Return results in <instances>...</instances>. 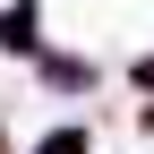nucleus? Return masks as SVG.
Wrapping results in <instances>:
<instances>
[{
	"mask_svg": "<svg viewBox=\"0 0 154 154\" xmlns=\"http://www.w3.org/2000/svg\"><path fill=\"white\" fill-rule=\"evenodd\" d=\"M34 77H43L51 94H94V86H103V69H94L86 51H60V43H43V51H34Z\"/></svg>",
	"mask_w": 154,
	"mask_h": 154,
	"instance_id": "f257e3e1",
	"label": "nucleus"
},
{
	"mask_svg": "<svg viewBox=\"0 0 154 154\" xmlns=\"http://www.w3.org/2000/svg\"><path fill=\"white\" fill-rule=\"evenodd\" d=\"M0 51L9 60H34L43 51V0H9L0 9Z\"/></svg>",
	"mask_w": 154,
	"mask_h": 154,
	"instance_id": "f03ea898",
	"label": "nucleus"
},
{
	"mask_svg": "<svg viewBox=\"0 0 154 154\" xmlns=\"http://www.w3.org/2000/svg\"><path fill=\"white\" fill-rule=\"evenodd\" d=\"M34 154H94V128L86 120H51L43 137H34Z\"/></svg>",
	"mask_w": 154,
	"mask_h": 154,
	"instance_id": "7ed1b4c3",
	"label": "nucleus"
},
{
	"mask_svg": "<svg viewBox=\"0 0 154 154\" xmlns=\"http://www.w3.org/2000/svg\"><path fill=\"white\" fill-rule=\"evenodd\" d=\"M128 86H137V94H154V51H146V60H128Z\"/></svg>",
	"mask_w": 154,
	"mask_h": 154,
	"instance_id": "20e7f679",
	"label": "nucleus"
},
{
	"mask_svg": "<svg viewBox=\"0 0 154 154\" xmlns=\"http://www.w3.org/2000/svg\"><path fill=\"white\" fill-rule=\"evenodd\" d=\"M0 154H9V128H0Z\"/></svg>",
	"mask_w": 154,
	"mask_h": 154,
	"instance_id": "39448f33",
	"label": "nucleus"
}]
</instances>
